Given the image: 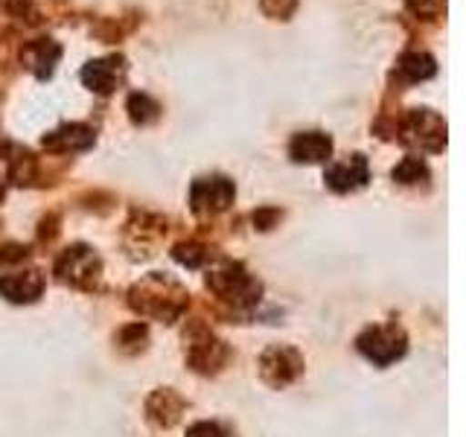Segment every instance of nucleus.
Instances as JSON below:
<instances>
[{
	"label": "nucleus",
	"instance_id": "11",
	"mask_svg": "<svg viewBox=\"0 0 466 437\" xmlns=\"http://www.w3.org/2000/svg\"><path fill=\"white\" fill-rule=\"evenodd\" d=\"M393 178H397L400 184H417V181L429 178V169L420 158H405L402 164L393 169Z\"/></svg>",
	"mask_w": 466,
	"mask_h": 437
},
{
	"label": "nucleus",
	"instance_id": "7",
	"mask_svg": "<svg viewBox=\"0 0 466 437\" xmlns=\"http://www.w3.org/2000/svg\"><path fill=\"white\" fill-rule=\"evenodd\" d=\"M41 277L35 271H26V274H9L0 280V291L9 298V300H35L41 295Z\"/></svg>",
	"mask_w": 466,
	"mask_h": 437
},
{
	"label": "nucleus",
	"instance_id": "8",
	"mask_svg": "<svg viewBox=\"0 0 466 437\" xmlns=\"http://www.w3.org/2000/svg\"><path fill=\"white\" fill-rule=\"evenodd\" d=\"M94 143V135L91 128L85 126H65L53 131L50 137H44V146H50V149H87V146Z\"/></svg>",
	"mask_w": 466,
	"mask_h": 437
},
{
	"label": "nucleus",
	"instance_id": "10",
	"mask_svg": "<svg viewBox=\"0 0 466 437\" xmlns=\"http://www.w3.org/2000/svg\"><path fill=\"white\" fill-rule=\"evenodd\" d=\"M128 114H131V120L143 126V123L157 120L160 106H157L152 97H146V94H131V99H128Z\"/></svg>",
	"mask_w": 466,
	"mask_h": 437
},
{
	"label": "nucleus",
	"instance_id": "12",
	"mask_svg": "<svg viewBox=\"0 0 466 437\" xmlns=\"http://www.w3.org/2000/svg\"><path fill=\"white\" fill-rule=\"evenodd\" d=\"M187 437H225V432L218 429L216 422H196V426L187 432Z\"/></svg>",
	"mask_w": 466,
	"mask_h": 437
},
{
	"label": "nucleus",
	"instance_id": "9",
	"mask_svg": "<svg viewBox=\"0 0 466 437\" xmlns=\"http://www.w3.org/2000/svg\"><path fill=\"white\" fill-rule=\"evenodd\" d=\"M400 70L414 82L417 79H429V76H434V58L426 56V53H408L400 62Z\"/></svg>",
	"mask_w": 466,
	"mask_h": 437
},
{
	"label": "nucleus",
	"instance_id": "6",
	"mask_svg": "<svg viewBox=\"0 0 466 437\" xmlns=\"http://www.w3.org/2000/svg\"><path fill=\"white\" fill-rule=\"evenodd\" d=\"M120 76H123L120 58H102V62L85 65V70H82L85 85L91 87V91H96V94H111L116 87V82H120Z\"/></svg>",
	"mask_w": 466,
	"mask_h": 437
},
{
	"label": "nucleus",
	"instance_id": "5",
	"mask_svg": "<svg viewBox=\"0 0 466 437\" xmlns=\"http://www.w3.org/2000/svg\"><path fill=\"white\" fill-rule=\"evenodd\" d=\"M289 152L298 164H320L332 155V140L320 131H303V135H295Z\"/></svg>",
	"mask_w": 466,
	"mask_h": 437
},
{
	"label": "nucleus",
	"instance_id": "4",
	"mask_svg": "<svg viewBox=\"0 0 466 437\" xmlns=\"http://www.w3.org/2000/svg\"><path fill=\"white\" fill-rule=\"evenodd\" d=\"M368 181V160L361 155H353L347 160H339L327 169V184L339 193H347V189H356Z\"/></svg>",
	"mask_w": 466,
	"mask_h": 437
},
{
	"label": "nucleus",
	"instance_id": "1",
	"mask_svg": "<svg viewBox=\"0 0 466 437\" xmlns=\"http://www.w3.org/2000/svg\"><path fill=\"white\" fill-rule=\"evenodd\" d=\"M359 350L376 364H388L405 353V335L397 327H373L359 339Z\"/></svg>",
	"mask_w": 466,
	"mask_h": 437
},
{
	"label": "nucleus",
	"instance_id": "3",
	"mask_svg": "<svg viewBox=\"0 0 466 437\" xmlns=\"http://www.w3.org/2000/svg\"><path fill=\"white\" fill-rule=\"evenodd\" d=\"M300 359L295 350H286V347H274L262 356V376L268 379L271 385H286L289 379H295L300 373Z\"/></svg>",
	"mask_w": 466,
	"mask_h": 437
},
{
	"label": "nucleus",
	"instance_id": "2",
	"mask_svg": "<svg viewBox=\"0 0 466 437\" xmlns=\"http://www.w3.org/2000/svg\"><path fill=\"white\" fill-rule=\"evenodd\" d=\"M233 201V184L228 178H201L193 187V210L218 213Z\"/></svg>",
	"mask_w": 466,
	"mask_h": 437
}]
</instances>
